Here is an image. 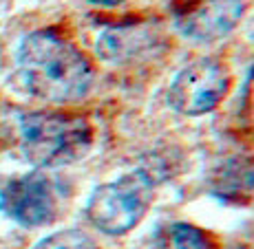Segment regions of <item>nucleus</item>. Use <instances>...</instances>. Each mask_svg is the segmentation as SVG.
<instances>
[{
	"instance_id": "nucleus-1",
	"label": "nucleus",
	"mask_w": 254,
	"mask_h": 249,
	"mask_svg": "<svg viewBox=\"0 0 254 249\" xmlns=\"http://www.w3.org/2000/svg\"><path fill=\"white\" fill-rule=\"evenodd\" d=\"M24 86L51 104H71L89 93L93 68L71 42L51 31H36L18 49Z\"/></svg>"
},
{
	"instance_id": "nucleus-2",
	"label": "nucleus",
	"mask_w": 254,
	"mask_h": 249,
	"mask_svg": "<svg viewBox=\"0 0 254 249\" xmlns=\"http://www.w3.org/2000/svg\"><path fill=\"white\" fill-rule=\"evenodd\" d=\"M93 130L89 121L71 113H31L20 121L22 154L40 168L73 163L89 152Z\"/></svg>"
},
{
	"instance_id": "nucleus-3",
	"label": "nucleus",
	"mask_w": 254,
	"mask_h": 249,
	"mask_svg": "<svg viewBox=\"0 0 254 249\" xmlns=\"http://www.w3.org/2000/svg\"><path fill=\"white\" fill-rule=\"evenodd\" d=\"M153 203V181L148 174L135 170L95 188L86 203V218L93 227L109 236L130 232Z\"/></svg>"
},
{
	"instance_id": "nucleus-4",
	"label": "nucleus",
	"mask_w": 254,
	"mask_h": 249,
	"mask_svg": "<svg viewBox=\"0 0 254 249\" xmlns=\"http://www.w3.org/2000/svg\"><path fill=\"white\" fill-rule=\"evenodd\" d=\"M230 89V73L223 62L212 57L186 64L175 75L168 89V100L175 110L184 115H203L221 104Z\"/></svg>"
},
{
	"instance_id": "nucleus-5",
	"label": "nucleus",
	"mask_w": 254,
	"mask_h": 249,
	"mask_svg": "<svg viewBox=\"0 0 254 249\" xmlns=\"http://www.w3.org/2000/svg\"><path fill=\"white\" fill-rule=\"evenodd\" d=\"M0 209L18 225H47L58 214V190L45 172L20 174L0 190Z\"/></svg>"
},
{
	"instance_id": "nucleus-6",
	"label": "nucleus",
	"mask_w": 254,
	"mask_h": 249,
	"mask_svg": "<svg viewBox=\"0 0 254 249\" xmlns=\"http://www.w3.org/2000/svg\"><path fill=\"white\" fill-rule=\"evenodd\" d=\"M246 11L243 0H201L179 16V29L194 42H212L228 36Z\"/></svg>"
},
{
	"instance_id": "nucleus-7",
	"label": "nucleus",
	"mask_w": 254,
	"mask_h": 249,
	"mask_svg": "<svg viewBox=\"0 0 254 249\" xmlns=\"http://www.w3.org/2000/svg\"><path fill=\"white\" fill-rule=\"evenodd\" d=\"M153 249H212V245L201 229L186 223H173L159 229Z\"/></svg>"
},
{
	"instance_id": "nucleus-8",
	"label": "nucleus",
	"mask_w": 254,
	"mask_h": 249,
	"mask_svg": "<svg viewBox=\"0 0 254 249\" xmlns=\"http://www.w3.org/2000/svg\"><path fill=\"white\" fill-rule=\"evenodd\" d=\"M33 249H95V243L80 229H64L42 238Z\"/></svg>"
},
{
	"instance_id": "nucleus-9",
	"label": "nucleus",
	"mask_w": 254,
	"mask_h": 249,
	"mask_svg": "<svg viewBox=\"0 0 254 249\" xmlns=\"http://www.w3.org/2000/svg\"><path fill=\"white\" fill-rule=\"evenodd\" d=\"M246 110L250 115V119L254 121V73L248 82V89H246Z\"/></svg>"
},
{
	"instance_id": "nucleus-10",
	"label": "nucleus",
	"mask_w": 254,
	"mask_h": 249,
	"mask_svg": "<svg viewBox=\"0 0 254 249\" xmlns=\"http://www.w3.org/2000/svg\"><path fill=\"white\" fill-rule=\"evenodd\" d=\"M89 2L102 4V7H113V4H120V2H124V0H89Z\"/></svg>"
}]
</instances>
